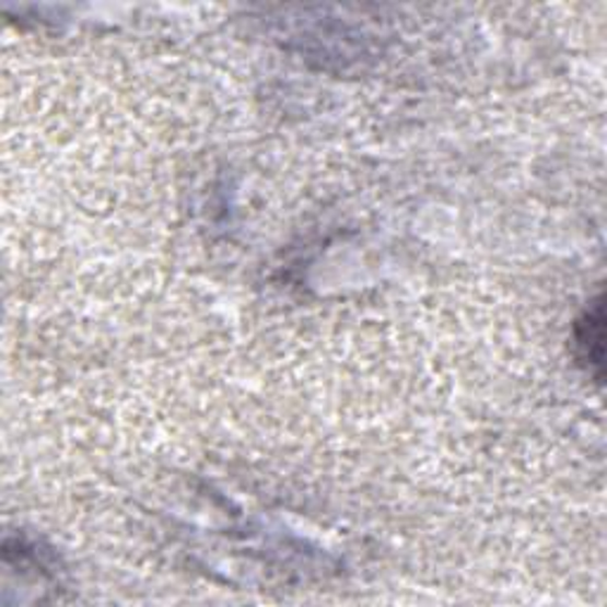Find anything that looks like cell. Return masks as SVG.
<instances>
[{"label": "cell", "instance_id": "cell-1", "mask_svg": "<svg viewBox=\"0 0 607 607\" xmlns=\"http://www.w3.org/2000/svg\"><path fill=\"white\" fill-rule=\"evenodd\" d=\"M576 347L582 351V361L593 369L596 377H603V300L593 302L584 318L576 326Z\"/></svg>", "mask_w": 607, "mask_h": 607}]
</instances>
